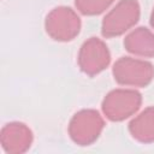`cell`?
Masks as SVG:
<instances>
[{"mask_svg":"<svg viewBox=\"0 0 154 154\" xmlns=\"http://www.w3.org/2000/svg\"><path fill=\"white\" fill-rule=\"evenodd\" d=\"M140 18L137 0H120L103 18L101 32L105 37H114L124 34L134 26Z\"/></svg>","mask_w":154,"mask_h":154,"instance_id":"obj_1","label":"cell"},{"mask_svg":"<svg viewBox=\"0 0 154 154\" xmlns=\"http://www.w3.org/2000/svg\"><path fill=\"white\" fill-rule=\"evenodd\" d=\"M113 76L122 85L146 87L154 78V66L141 59L123 57L116 61Z\"/></svg>","mask_w":154,"mask_h":154,"instance_id":"obj_2","label":"cell"},{"mask_svg":"<svg viewBox=\"0 0 154 154\" xmlns=\"http://www.w3.org/2000/svg\"><path fill=\"white\" fill-rule=\"evenodd\" d=\"M142 103V96L134 89L112 90L102 101V111L112 122H120L138 111Z\"/></svg>","mask_w":154,"mask_h":154,"instance_id":"obj_3","label":"cell"},{"mask_svg":"<svg viewBox=\"0 0 154 154\" xmlns=\"http://www.w3.org/2000/svg\"><path fill=\"white\" fill-rule=\"evenodd\" d=\"M45 26L53 40L71 41L81 30V19L72 8L60 6L48 13Z\"/></svg>","mask_w":154,"mask_h":154,"instance_id":"obj_4","label":"cell"},{"mask_svg":"<svg viewBox=\"0 0 154 154\" xmlns=\"http://www.w3.org/2000/svg\"><path fill=\"white\" fill-rule=\"evenodd\" d=\"M103 129V119L97 111L83 109L73 116L69 125L72 141L79 146H88L97 140Z\"/></svg>","mask_w":154,"mask_h":154,"instance_id":"obj_5","label":"cell"},{"mask_svg":"<svg viewBox=\"0 0 154 154\" xmlns=\"http://www.w3.org/2000/svg\"><path fill=\"white\" fill-rule=\"evenodd\" d=\"M109 61V51L100 38L90 37L82 45L78 54V65L84 73L95 76L103 71L108 66Z\"/></svg>","mask_w":154,"mask_h":154,"instance_id":"obj_6","label":"cell"},{"mask_svg":"<svg viewBox=\"0 0 154 154\" xmlns=\"http://www.w3.org/2000/svg\"><path fill=\"white\" fill-rule=\"evenodd\" d=\"M0 138L2 148L6 153L19 154L30 148L32 132L23 123H10L2 128Z\"/></svg>","mask_w":154,"mask_h":154,"instance_id":"obj_7","label":"cell"},{"mask_svg":"<svg viewBox=\"0 0 154 154\" xmlns=\"http://www.w3.org/2000/svg\"><path fill=\"white\" fill-rule=\"evenodd\" d=\"M124 46L137 57H154V34L147 28H137L125 37Z\"/></svg>","mask_w":154,"mask_h":154,"instance_id":"obj_8","label":"cell"},{"mask_svg":"<svg viewBox=\"0 0 154 154\" xmlns=\"http://www.w3.org/2000/svg\"><path fill=\"white\" fill-rule=\"evenodd\" d=\"M129 131L131 136L142 142H154V106L146 108L129 124Z\"/></svg>","mask_w":154,"mask_h":154,"instance_id":"obj_9","label":"cell"},{"mask_svg":"<svg viewBox=\"0 0 154 154\" xmlns=\"http://www.w3.org/2000/svg\"><path fill=\"white\" fill-rule=\"evenodd\" d=\"M114 0H75L77 10L87 16H95L103 12Z\"/></svg>","mask_w":154,"mask_h":154,"instance_id":"obj_10","label":"cell"},{"mask_svg":"<svg viewBox=\"0 0 154 154\" xmlns=\"http://www.w3.org/2000/svg\"><path fill=\"white\" fill-rule=\"evenodd\" d=\"M150 25L154 28V8H153V12H152V16H150Z\"/></svg>","mask_w":154,"mask_h":154,"instance_id":"obj_11","label":"cell"}]
</instances>
